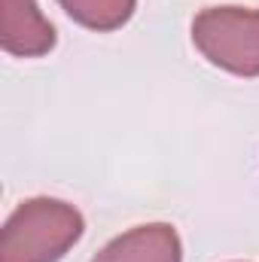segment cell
Listing matches in <instances>:
<instances>
[{"label": "cell", "mask_w": 259, "mask_h": 262, "mask_svg": "<svg viewBox=\"0 0 259 262\" xmlns=\"http://www.w3.org/2000/svg\"><path fill=\"white\" fill-rule=\"evenodd\" d=\"M82 213L61 198L21 201L0 229V262H61L82 238Z\"/></svg>", "instance_id": "6da1fadb"}, {"label": "cell", "mask_w": 259, "mask_h": 262, "mask_svg": "<svg viewBox=\"0 0 259 262\" xmlns=\"http://www.w3.org/2000/svg\"><path fill=\"white\" fill-rule=\"evenodd\" d=\"M195 49L213 67L253 79L259 76V9L207 6L192 18Z\"/></svg>", "instance_id": "7a4b0ae2"}, {"label": "cell", "mask_w": 259, "mask_h": 262, "mask_svg": "<svg viewBox=\"0 0 259 262\" xmlns=\"http://www.w3.org/2000/svg\"><path fill=\"white\" fill-rule=\"evenodd\" d=\"M0 46L15 58H40L55 49V28L37 0H0Z\"/></svg>", "instance_id": "3957f363"}, {"label": "cell", "mask_w": 259, "mask_h": 262, "mask_svg": "<svg viewBox=\"0 0 259 262\" xmlns=\"http://www.w3.org/2000/svg\"><path fill=\"white\" fill-rule=\"evenodd\" d=\"M92 262H183V244L171 223H146L116 235Z\"/></svg>", "instance_id": "277c9868"}, {"label": "cell", "mask_w": 259, "mask_h": 262, "mask_svg": "<svg viewBox=\"0 0 259 262\" xmlns=\"http://www.w3.org/2000/svg\"><path fill=\"white\" fill-rule=\"evenodd\" d=\"M58 6L64 9L67 15L98 34L116 31L134 15L137 0H58Z\"/></svg>", "instance_id": "5b68a950"}]
</instances>
